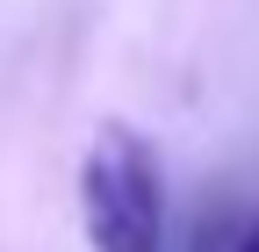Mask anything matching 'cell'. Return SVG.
I'll use <instances>...</instances> for the list:
<instances>
[{"mask_svg": "<svg viewBox=\"0 0 259 252\" xmlns=\"http://www.w3.org/2000/svg\"><path fill=\"white\" fill-rule=\"evenodd\" d=\"M79 209L94 252H166V180L137 130L108 122L87 144L79 166Z\"/></svg>", "mask_w": 259, "mask_h": 252, "instance_id": "obj_1", "label": "cell"}, {"mask_svg": "<svg viewBox=\"0 0 259 252\" xmlns=\"http://www.w3.org/2000/svg\"><path fill=\"white\" fill-rule=\"evenodd\" d=\"M238 252H259V224H252V231H245V238H238Z\"/></svg>", "mask_w": 259, "mask_h": 252, "instance_id": "obj_2", "label": "cell"}]
</instances>
